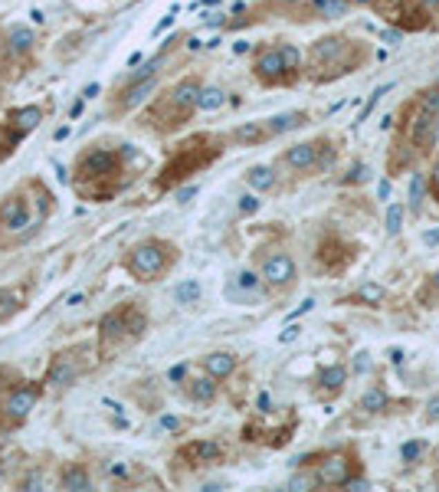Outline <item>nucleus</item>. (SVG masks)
<instances>
[{
  "instance_id": "a18cd8bd",
  "label": "nucleus",
  "mask_w": 439,
  "mask_h": 492,
  "mask_svg": "<svg viewBox=\"0 0 439 492\" xmlns=\"http://www.w3.org/2000/svg\"><path fill=\"white\" fill-rule=\"evenodd\" d=\"M423 243H427V246H439V230H427V233H423Z\"/></svg>"
},
{
  "instance_id": "f704fd0d",
  "label": "nucleus",
  "mask_w": 439,
  "mask_h": 492,
  "mask_svg": "<svg viewBox=\"0 0 439 492\" xmlns=\"http://www.w3.org/2000/svg\"><path fill=\"white\" fill-rule=\"evenodd\" d=\"M331 164H335V148H331V145H318V164H315V167L325 171Z\"/></svg>"
},
{
  "instance_id": "e433bc0d",
  "label": "nucleus",
  "mask_w": 439,
  "mask_h": 492,
  "mask_svg": "<svg viewBox=\"0 0 439 492\" xmlns=\"http://www.w3.org/2000/svg\"><path fill=\"white\" fill-rule=\"evenodd\" d=\"M420 453H423V443H420V440H410V443H403V446H400V456L407 459V463H413Z\"/></svg>"
},
{
  "instance_id": "0eeeda50",
  "label": "nucleus",
  "mask_w": 439,
  "mask_h": 492,
  "mask_svg": "<svg viewBox=\"0 0 439 492\" xmlns=\"http://www.w3.org/2000/svg\"><path fill=\"white\" fill-rule=\"evenodd\" d=\"M39 397H43V388H39L37 381H26V384L10 388V394H7V397H3V404H0V423H3V427H17V423H24L26 417L37 410Z\"/></svg>"
},
{
  "instance_id": "09e8293b",
  "label": "nucleus",
  "mask_w": 439,
  "mask_h": 492,
  "mask_svg": "<svg viewBox=\"0 0 439 492\" xmlns=\"http://www.w3.org/2000/svg\"><path fill=\"white\" fill-rule=\"evenodd\" d=\"M390 361H393V365H400V361H403V352H400V348H393V352H390Z\"/></svg>"
},
{
  "instance_id": "a19ab883",
  "label": "nucleus",
  "mask_w": 439,
  "mask_h": 492,
  "mask_svg": "<svg viewBox=\"0 0 439 492\" xmlns=\"http://www.w3.org/2000/svg\"><path fill=\"white\" fill-rule=\"evenodd\" d=\"M299 331H301L299 325H289L286 331H282V335H279V341H295V338H299Z\"/></svg>"
},
{
  "instance_id": "4be33fe9",
  "label": "nucleus",
  "mask_w": 439,
  "mask_h": 492,
  "mask_svg": "<svg viewBox=\"0 0 439 492\" xmlns=\"http://www.w3.org/2000/svg\"><path fill=\"white\" fill-rule=\"evenodd\" d=\"M246 184L252 190H272L276 188V167H269V164H256L246 171Z\"/></svg>"
},
{
  "instance_id": "a211bd4d",
  "label": "nucleus",
  "mask_w": 439,
  "mask_h": 492,
  "mask_svg": "<svg viewBox=\"0 0 439 492\" xmlns=\"http://www.w3.org/2000/svg\"><path fill=\"white\" fill-rule=\"evenodd\" d=\"M203 371L207 374H214L216 381H223V378H230L233 371H236V358L230 352H214V354H207L203 358Z\"/></svg>"
},
{
  "instance_id": "bb28decb",
  "label": "nucleus",
  "mask_w": 439,
  "mask_h": 492,
  "mask_svg": "<svg viewBox=\"0 0 439 492\" xmlns=\"http://www.w3.org/2000/svg\"><path fill=\"white\" fill-rule=\"evenodd\" d=\"M223 102H226V92H223V89L210 86V89H203V92H200V102H197V109H200V112H216V109H223Z\"/></svg>"
},
{
  "instance_id": "4468645a",
  "label": "nucleus",
  "mask_w": 439,
  "mask_h": 492,
  "mask_svg": "<svg viewBox=\"0 0 439 492\" xmlns=\"http://www.w3.org/2000/svg\"><path fill=\"white\" fill-rule=\"evenodd\" d=\"M436 115L439 112H429V109H420V115H416L413 122V131H410V138H413L416 148H429L433 141H436L439 128H436Z\"/></svg>"
},
{
  "instance_id": "423d86ee",
  "label": "nucleus",
  "mask_w": 439,
  "mask_h": 492,
  "mask_svg": "<svg viewBox=\"0 0 439 492\" xmlns=\"http://www.w3.org/2000/svg\"><path fill=\"white\" fill-rule=\"evenodd\" d=\"M200 79H180L171 92H167V99H161L154 109H151L148 115V122L158 131H174V128H180L184 122H187L190 115H194V109H197V102H200Z\"/></svg>"
},
{
  "instance_id": "1a4fd4ad",
  "label": "nucleus",
  "mask_w": 439,
  "mask_h": 492,
  "mask_svg": "<svg viewBox=\"0 0 439 492\" xmlns=\"http://www.w3.org/2000/svg\"><path fill=\"white\" fill-rule=\"evenodd\" d=\"M154 82H158V76H148V79H128V86L115 95L112 102V115H125L131 112V109H138L141 102L151 95V89H154Z\"/></svg>"
},
{
  "instance_id": "dca6fc26",
  "label": "nucleus",
  "mask_w": 439,
  "mask_h": 492,
  "mask_svg": "<svg viewBox=\"0 0 439 492\" xmlns=\"http://www.w3.org/2000/svg\"><path fill=\"white\" fill-rule=\"evenodd\" d=\"M3 118H7V122H10V125L26 138L30 131H37V128H39V122H43V109H39V105H24V109H13V112H7Z\"/></svg>"
},
{
  "instance_id": "aec40b11",
  "label": "nucleus",
  "mask_w": 439,
  "mask_h": 492,
  "mask_svg": "<svg viewBox=\"0 0 439 492\" xmlns=\"http://www.w3.org/2000/svg\"><path fill=\"white\" fill-rule=\"evenodd\" d=\"M33 46H37V33H33L30 26H10V33H7V50L17 53V56H26Z\"/></svg>"
},
{
  "instance_id": "412c9836",
  "label": "nucleus",
  "mask_w": 439,
  "mask_h": 492,
  "mask_svg": "<svg viewBox=\"0 0 439 492\" xmlns=\"http://www.w3.org/2000/svg\"><path fill=\"white\" fill-rule=\"evenodd\" d=\"M59 486H63V489H73V492L92 489V476H88V469H86V466L73 463V466H66L63 473H59Z\"/></svg>"
},
{
  "instance_id": "cd10ccee",
  "label": "nucleus",
  "mask_w": 439,
  "mask_h": 492,
  "mask_svg": "<svg viewBox=\"0 0 439 492\" xmlns=\"http://www.w3.org/2000/svg\"><path fill=\"white\" fill-rule=\"evenodd\" d=\"M174 299H177L180 305H194L197 299H200V282H197V279H187V282H180V286L174 289Z\"/></svg>"
},
{
  "instance_id": "6e6552de",
  "label": "nucleus",
  "mask_w": 439,
  "mask_h": 492,
  "mask_svg": "<svg viewBox=\"0 0 439 492\" xmlns=\"http://www.w3.org/2000/svg\"><path fill=\"white\" fill-rule=\"evenodd\" d=\"M82 352H86V348L79 345V348H66V352L56 354L50 361V371H46V381H43V384H50V388H69V384H75V378L86 371V361L79 358Z\"/></svg>"
},
{
  "instance_id": "473e14b6",
  "label": "nucleus",
  "mask_w": 439,
  "mask_h": 492,
  "mask_svg": "<svg viewBox=\"0 0 439 492\" xmlns=\"http://www.w3.org/2000/svg\"><path fill=\"white\" fill-rule=\"evenodd\" d=\"M357 299L367 305H377L380 299H384V286H377V282H364L361 289H357Z\"/></svg>"
},
{
  "instance_id": "58836bf2",
  "label": "nucleus",
  "mask_w": 439,
  "mask_h": 492,
  "mask_svg": "<svg viewBox=\"0 0 439 492\" xmlns=\"http://www.w3.org/2000/svg\"><path fill=\"white\" fill-rule=\"evenodd\" d=\"M367 371H371V354L361 352L354 358V374H367Z\"/></svg>"
},
{
  "instance_id": "ea45409f",
  "label": "nucleus",
  "mask_w": 439,
  "mask_h": 492,
  "mask_svg": "<svg viewBox=\"0 0 439 492\" xmlns=\"http://www.w3.org/2000/svg\"><path fill=\"white\" fill-rule=\"evenodd\" d=\"M239 210H243V214H256V210H259V201H256L252 194H246V197H239Z\"/></svg>"
},
{
  "instance_id": "c85d7f7f",
  "label": "nucleus",
  "mask_w": 439,
  "mask_h": 492,
  "mask_svg": "<svg viewBox=\"0 0 439 492\" xmlns=\"http://www.w3.org/2000/svg\"><path fill=\"white\" fill-rule=\"evenodd\" d=\"M387 407V394L380 391V388H371V391L361 397V410H367V414H380Z\"/></svg>"
},
{
  "instance_id": "f8f14e48",
  "label": "nucleus",
  "mask_w": 439,
  "mask_h": 492,
  "mask_svg": "<svg viewBox=\"0 0 439 492\" xmlns=\"http://www.w3.org/2000/svg\"><path fill=\"white\" fill-rule=\"evenodd\" d=\"M256 79L259 82H265V86H276V82H282V79L289 76V69H286V63H282V53L276 50H263L259 56H256Z\"/></svg>"
},
{
  "instance_id": "6ab92c4d",
  "label": "nucleus",
  "mask_w": 439,
  "mask_h": 492,
  "mask_svg": "<svg viewBox=\"0 0 439 492\" xmlns=\"http://www.w3.org/2000/svg\"><path fill=\"white\" fill-rule=\"evenodd\" d=\"M187 397L194 404H210L216 397V378L214 374H203V378H190L187 381Z\"/></svg>"
},
{
  "instance_id": "39448f33",
  "label": "nucleus",
  "mask_w": 439,
  "mask_h": 492,
  "mask_svg": "<svg viewBox=\"0 0 439 492\" xmlns=\"http://www.w3.org/2000/svg\"><path fill=\"white\" fill-rule=\"evenodd\" d=\"M177 263V246L167 240H158V237H148V240L135 243L125 256V269L138 282H158L161 276H167Z\"/></svg>"
},
{
  "instance_id": "c03bdc74",
  "label": "nucleus",
  "mask_w": 439,
  "mask_h": 492,
  "mask_svg": "<svg viewBox=\"0 0 439 492\" xmlns=\"http://www.w3.org/2000/svg\"><path fill=\"white\" fill-rule=\"evenodd\" d=\"M427 417L429 420H439V397H433V401L427 404Z\"/></svg>"
},
{
  "instance_id": "5701e85b",
  "label": "nucleus",
  "mask_w": 439,
  "mask_h": 492,
  "mask_svg": "<svg viewBox=\"0 0 439 492\" xmlns=\"http://www.w3.org/2000/svg\"><path fill=\"white\" fill-rule=\"evenodd\" d=\"M305 122V115L301 112H282V115H272V118H265V131L269 135H286L292 128H299Z\"/></svg>"
},
{
  "instance_id": "49530a36",
  "label": "nucleus",
  "mask_w": 439,
  "mask_h": 492,
  "mask_svg": "<svg viewBox=\"0 0 439 492\" xmlns=\"http://www.w3.org/2000/svg\"><path fill=\"white\" fill-rule=\"evenodd\" d=\"M397 39H400L397 30H384V43H397Z\"/></svg>"
},
{
  "instance_id": "603ef678",
  "label": "nucleus",
  "mask_w": 439,
  "mask_h": 492,
  "mask_svg": "<svg viewBox=\"0 0 439 492\" xmlns=\"http://www.w3.org/2000/svg\"><path fill=\"white\" fill-rule=\"evenodd\" d=\"M423 3H439V0H423Z\"/></svg>"
},
{
  "instance_id": "b1692460",
  "label": "nucleus",
  "mask_w": 439,
  "mask_h": 492,
  "mask_svg": "<svg viewBox=\"0 0 439 492\" xmlns=\"http://www.w3.org/2000/svg\"><path fill=\"white\" fill-rule=\"evenodd\" d=\"M20 141H24V135H20V131L3 118V122H0V161H7V158L17 152V145H20Z\"/></svg>"
},
{
  "instance_id": "37998d69",
  "label": "nucleus",
  "mask_w": 439,
  "mask_h": 492,
  "mask_svg": "<svg viewBox=\"0 0 439 492\" xmlns=\"http://www.w3.org/2000/svg\"><path fill=\"white\" fill-rule=\"evenodd\" d=\"M429 190L439 197V161H436V167H433V174H429Z\"/></svg>"
},
{
  "instance_id": "393cba45",
  "label": "nucleus",
  "mask_w": 439,
  "mask_h": 492,
  "mask_svg": "<svg viewBox=\"0 0 439 492\" xmlns=\"http://www.w3.org/2000/svg\"><path fill=\"white\" fill-rule=\"evenodd\" d=\"M233 138H236L239 145H259V141L269 138V131H265V125H259V122H250V125H239L236 131H233Z\"/></svg>"
},
{
  "instance_id": "a878e982",
  "label": "nucleus",
  "mask_w": 439,
  "mask_h": 492,
  "mask_svg": "<svg viewBox=\"0 0 439 492\" xmlns=\"http://www.w3.org/2000/svg\"><path fill=\"white\" fill-rule=\"evenodd\" d=\"M344 381H348V371H344L341 365H331V367H325V371H321L318 384H321L325 391L335 394V391H341V388H344Z\"/></svg>"
},
{
  "instance_id": "2f4dec72",
  "label": "nucleus",
  "mask_w": 439,
  "mask_h": 492,
  "mask_svg": "<svg viewBox=\"0 0 439 492\" xmlns=\"http://www.w3.org/2000/svg\"><path fill=\"white\" fill-rule=\"evenodd\" d=\"M279 53H282V63H286V69H289V76L292 73H299V66H301V53L292 46V43H282L279 46Z\"/></svg>"
},
{
  "instance_id": "7c9ffc66",
  "label": "nucleus",
  "mask_w": 439,
  "mask_h": 492,
  "mask_svg": "<svg viewBox=\"0 0 439 492\" xmlns=\"http://www.w3.org/2000/svg\"><path fill=\"white\" fill-rule=\"evenodd\" d=\"M384 227H387L390 237H397V233H400V227H403V207L400 203H390L387 207V220H384Z\"/></svg>"
},
{
  "instance_id": "20e7f679",
  "label": "nucleus",
  "mask_w": 439,
  "mask_h": 492,
  "mask_svg": "<svg viewBox=\"0 0 439 492\" xmlns=\"http://www.w3.org/2000/svg\"><path fill=\"white\" fill-rule=\"evenodd\" d=\"M216 154H220V141L207 138V135H197V138L184 141V145H177L174 154L164 161L161 174L154 177V190H171L177 188L180 181H187L190 174H197L200 167L214 161Z\"/></svg>"
},
{
  "instance_id": "c756f323",
  "label": "nucleus",
  "mask_w": 439,
  "mask_h": 492,
  "mask_svg": "<svg viewBox=\"0 0 439 492\" xmlns=\"http://www.w3.org/2000/svg\"><path fill=\"white\" fill-rule=\"evenodd\" d=\"M390 89H393V82H387V86H377L374 92H371V99H367V105L361 109V115H357V122H354V125H361V122H367V115L374 112V105H377L380 99H384V95H387Z\"/></svg>"
},
{
  "instance_id": "7ed1b4c3",
  "label": "nucleus",
  "mask_w": 439,
  "mask_h": 492,
  "mask_svg": "<svg viewBox=\"0 0 439 492\" xmlns=\"http://www.w3.org/2000/svg\"><path fill=\"white\" fill-rule=\"evenodd\" d=\"M148 331V309L144 302H122L112 312H105L99 322V354L112 358V354L131 348L135 341L144 338Z\"/></svg>"
},
{
  "instance_id": "8fccbe9b",
  "label": "nucleus",
  "mask_w": 439,
  "mask_h": 492,
  "mask_svg": "<svg viewBox=\"0 0 439 492\" xmlns=\"http://www.w3.org/2000/svg\"><path fill=\"white\" fill-rule=\"evenodd\" d=\"M184 371H187L184 365H180V367H174V371H171V381H180V378H184Z\"/></svg>"
},
{
  "instance_id": "9b49d317",
  "label": "nucleus",
  "mask_w": 439,
  "mask_h": 492,
  "mask_svg": "<svg viewBox=\"0 0 439 492\" xmlns=\"http://www.w3.org/2000/svg\"><path fill=\"white\" fill-rule=\"evenodd\" d=\"M348 480H351V463H348V456L341 453L321 459L318 469H315V482L318 486H348Z\"/></svg>"
},
{
  "instance_id": "9d476101",
  "label": "nucleus",
  "mask_w": 439,
  "mask_h": 492,
  "mask_svg": "<svg viewBox=\"0 0 439 492\" xmlns=\"http://www.w3.org/2000/svg\"><path fill=\"white\" fill-rule=\"evenodd\" d=\"M263 282L272 289H286L295 282V263H292L289 253H272L263 263Z\"/></svg>"
},
{
  "instance_id": "4c0bfd02",
  "label": "nucleus",
  "mask_w": 439,
  "mask_h": 492,
  "mask_svg": "<svg viewBox=\"0 0 439 492\" xmlns=\"http://www.w3.org/2000/svg\"><path fill=\"white\" fill-rule=\"evenodd\" d=\"M367 177H371L367 164H354L351 171H348V177H344V181H348V184H354V181H367Z\"/></svg>"
},
{
  "instance_id": "f3484780",
  "label": "nucleus",
  "mask_w": 439,
  "mask_h": 492,
  "mask_svg": "<svg viewBox=\"0 0 439 492\" xmlns=\"http://www.w3.org/2000/svg\"><path fill=\"white\" fill-rule=\"evenodd\" d=\"M286 164L295 171H315L318 164V141H305V145H292L286 152Z\"/></svg>"
},
{
  "instance_id": "72a5a7b5",
  "label": "nucleus",
  "mask_w": 439,
  "mask_h": 492,
  "mask_svg": "<svg viewBox=\"0 0 439 492\" xmlns=\"http://www.w3.org/2000/svg\"><path fill=\"white\" fill-rule=\"evenodd\" d=\"M423 203V174H410V210H420Z\"/></svg>"
},
{
  "instance_id": "ddd939ff",
  "label": "nucleus",
  "mask_w": 439,
  "mask_h": 492,
  "mask_svg": "<svg viewBox=\"0 0 439 492\" xmlns=\"http://www.w3.org/2000/svg\"><path fill=\"white\" fill-rule=\"evenodd\" d=\"M26 295H30V282H17V286H3L0 289V325L24 309Z\"/></svg>"
},
{
  "instance_id": "2eb2a0df",
  "label": "nucleus",
  "mask_w": 439,
  "mask_h": 492,
  "mask_svg": "<svg viewBox=\"0 0 439 492\" xmlns=\"http://www.w3.org/2000/svg\"><path fill=\"white\" fill-rule=\"evenodd\" d=\"M177 459H194V463H216V459H223V446L214 440H197V443H187Z\"/></svg>"
},
{
  "instance_id": "864d4df0",
  "label": "nucleus",
  "mask_w": 439,
  "mask_h": 492,
  "mask_svg": "<svg viewBox=\"0 0 439 492\" xmlns=\"http://www.w3.org/2000/svg\"><path fill=\"white\" fill-rule=\"evenodd\" d=\"M361 3H371V0H361Z\"/></svg>"
},
{
  "instance_id": "f257e3e1",
  "label": "nucleus",
  "mask_w": 439,
  "mask_h": 492,
  "mask_svg": "<svg viewBox=\"0 0 439 492\" xmlns=\"http://www.w3.org/2000/svg\"><path fill=\"white\" fill-rule=\"evenodd\" d=\"M135 167H144V158L131 145H92L75 158L73 190L82 201L109 203L135 181Z\"/></svg>"
},
{
  "instance_id": "de8ad7c7",
  "label": "nucleus",
  "mask_w": 439,
  "mask_h": 492,
  "mask_svg": "<svg viewBox=\"0 0 439 492\" xmlns=\"http://www.w3.org/2000/svg\"><path fill=\"white\" fill-rule=\"evenodd\" d=\"M348 489H367V480H348Z\"/></svg>"
},
{
  "instance_id": "79ce46f5",
  "label": "nucleus",
  "mask_w": 439,
  "mask_h": 492,
  "mask_svg": "<svg viewBox=\"0 0 439 492\" xmlns=\"http://www.w3.org/2000/svg\"><path fill=\"white\" fill-rule=\"evenodd\" d=\"M390 190H393V188H390V181L384 177V181L377 184V197H380V201H387V197H390Z\"/></svg>"
},
{
  "instance_id": "f03ea898",
  "label": "nucleus",
  "mask_w": 439,
  "mask_h": 492,
  "mask_svg": "<svg viewBox=\"0 0 439 492\" xmlns=\"http://www.w3.org/2000/svg\"><path fill=\"white\" fill-rule=\"evenodd\" d=\"M53 214V194L39 177H26L0 201V250L33 240Z\"/></svg>"
},
{
  "instance_id": "c9c22d12",
  "label": "nucleus",
  "mask_w": 439,
  "mask_h": 492,
  "mask_svg": "<svg viewBox=\"0 0 439 492\" xmlns=\"http://www.w3.org/2000/svg\"><path fill=\"white\" fill-rule=\"evenodd\" d=\"M315 10L325 13V17H331V13H344V0H318Z\"/></svg>"
},
{
  "instance_id": "3c124183",
  "label": "nucleus",
  "mask_w": 439,
  "mask_h": 492,
  "mask_svg": "<svg viewBox=\"0 0 439 492\" xmlns=\"http://www.w3.org/2000/svg\"><path fill=\"white\" fill-rule=\"evenodd\" d=\"M433 286H436V289H439V269H436V276H433Z\"/></svg>"
}]
</instances>
